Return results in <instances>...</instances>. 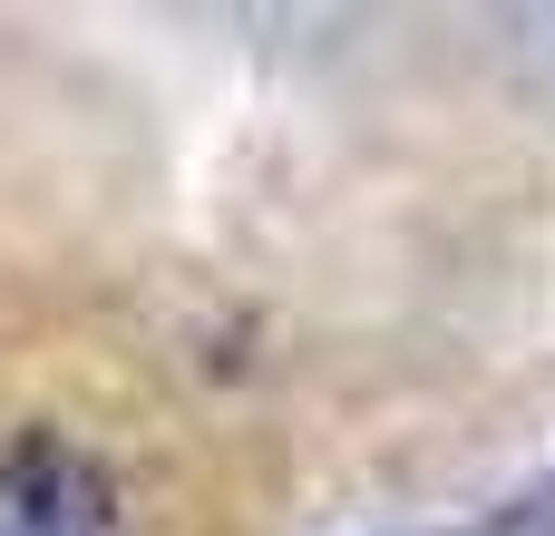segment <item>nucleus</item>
Returning <instances> with one entry per match:
<instances>
[{
	"label": "nucleus",
	"mask_w": 555,
	"mask_h": 536,
	"mask_svg": "<svg viewBox=\"0 0 555 536\" xmlns=\"http://www.w3.org/2000/svg\"><path fill=\"white\" fill-rule=\"evenodd\" d=\"M0 536H117V488L68 430H20L0 449Z\"/></svg>",
	"instance_id": "f257e3e1"
},
{
	"label": "nucleus",
	"mask_w": 555,
	"mask_h": 536,
	"mask_svg": "<svg viewBox=\"0 0 555 536\" xmlns=\"http://www.w3.org/2000/svg\"><path fill=\"white\" fill-rule=\"evenodd\" d=\"M468 536H555V469L537 478V488H517L507 508H488Z\"/></svg>",
	"instance_id": "f03ea898"
}]
</instances>
